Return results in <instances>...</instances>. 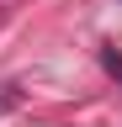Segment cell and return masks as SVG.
<instances>
[{"label": "cell", "mask_w": 122, "mask_h": 127, "mask_svg": "<svg viewBox=\"0 0 122 127\" xmlns=\"http://www.w3.org/2000/svg\"><path fill=\"white\" fill-rule=\"evenodd\" d=\"M101 64H106V74L122 79V53H117V48H101Z\"/></svg>", "instance_id": "6da1fadb"}, {"label": "cell", "mask_w": 122, "mask_h": 127, "mask_svg": "<svg viewBox=\"0 0 122 127\" xmlns=\"http://www.w3.org/2000/svg\"><path fill=\"white\" fill-rule=\"evenodd\" d=\"M0 111H5V95H0Z\"/></svg>", "instance_id": "7a4b0ae2"}]
</instances>
